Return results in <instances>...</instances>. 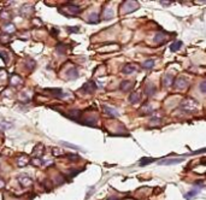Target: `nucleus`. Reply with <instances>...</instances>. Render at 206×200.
Listing matches in <instances>:
<instances>
[{"mask_svg": "<svg viewBox=\"0 0 206 200\" xmlns=\"http://www.w3.org/2000/svg\"><path fill=\"white\" fill-rule=\"evenodd\" d=\"M181 109L184 110L186 112H194L198 109V102L192 98L186 99L181 103Z\"/></svg>", "mask_w": 206, "mask_h": 200, "instance_id": "1", "label": "nucleus"}, {"mask_svg": "<svg viewBox=\"0 0 206 200\" xmlns=\"http://www.w3.org/2000/svg\"><path fill=\"white\" fill-rule=\"evenodd\" d=\"M63 10H64V11H60V12H63L66 17H71V16L78 15V14L81 12V8L77 6V5H75V4H71V3L66 4V5L64 6Z\"/></svg>", "mask_w": 206, "mask_h": 200, "instance_id": "2", "label": "nucleus"}, {"mask_svg": "<svg viewBox=\"0 0 206 200\" xmlns=\"http://www.w3.org/2000/svg\"><path fill=\"white\" fill-rule=\"evenodd\" d=\"M81 90L84 92V93H88V94L94 93V92L96 90V84H95L93 81H89V82H87V83H84V84L82 86Z\"/></svg>", "mask_w": 206, "mask_h": 200, "instance_id": "3", "label": "nucleus"}, {"mask_svg": "<svg viewBox=\"0 0 206 200\" xmlns=\"http://www.w3.org/2000/svg\"><path fill=\"white\" fill-rule=\"evenodd\" d=\"M172 83H174V87L176 89H184L188 86V82L184 77H177Z\"/></svg>", "mask_w": 206, "mask_h": 200, "instance_id": "4", "label": "nucleus"}, {"mask_svg": "<svg viewBox=\"0 0 206 200\" xmlns=\"http://www.w3.org/2000/svg\"><path fill=\"white\" fill-rule=\"evenodd\" d=\"M184 159L183 158H172V159H163L160 162H158L159 165H174V164H180L182 163Z\"/></svg>", "mask_w": 206, "mask_h": 200, "instance_id": "5", "label": "nucleus"}, {"mask_svg": "<svg viewBox=\"0 0 206 200\" xmlns=\"http://www.w3.org/2000/svg\"><path fill=\"white\" fill-rule=\"evenodd\" d=\"M102 109H104L105 114H106L108 116H110V117H117V116H118L117 110H116V109H114V108H109V106L104 105V106H102Z\"/></svg>", "mask_w": 206, "mask_h": 200, "instance_id": "6", "label": "nucleus"}, {"mask_svg": "<svg viewBox=\"0 0 206 200\" xmlns=\"http://www.w3.org/2000/svg\"><path fill=\"white\" fill-rule=\"evenodd\" d=\"M133 87H134V83L133 82H129V81H123L121 83V86H120L121 90H123V92H129Z\"/></svg>", "mask_w": 206, "mask_h": 200, "instance_id": "7", "label": "nucleus"}, {"mask_svg": "<svg viewBox=\"0 0 206 200\" xmlns=\"http://www.w3.org/2000/svg\"><path fill=\"white\" fill-rule=\"evenodd\" d=\"M156 90H157V87L154 84H152V83H148L146 86V88H145V93H146L147 96H152L156 93Z\"/></svg>", "mask_w": 206, "mask_h": 200, "instance_id": "8", "label": "nucleus"}, {"mask_svg": "<svg viewBox=\"0 0 206 200\" xmlns=\"http://www.w3.org/2000/svg\"><path fill=\"white\" fill-rule=\"evenodd\" d=\"M32 14H33V6H30V5H24L21 9V15H23L24 17H28Z\"/></svg>", "mask_w": 206, "mask_h": 200, "instance_id": "9", "label": "nucleus"}, {"mask_svg": "<svg viewBox=\"0 0 206 200\" xmlns=\"http://www.w3.org/2000/svg\"><path fill=\"white\" fill-rule=\"evenodd\" d=\"M135 70H136V66L135 65H133V64H126V66L123 68L122 72L126 74V75H129V74H133Z\"/></svg>", "mask_w": 206, "mask_h": 200, "instance_id": "10", "label": "nucleus"}, {"mask_svg": "<svg viewBox=\"0 0 206 200\" xmlns=\"http://www.w3.org/2000/svg\"><path fill=\"white\" fill-rule=\"evenodd\" d=\"M166 40V35H164L163 33H157L156 34V38H154V42H157L158 45H162L164 44Z\"/></svg>", "mask_w": 206, "mask_h": 200, "instance_id": "11", "label": "nucleus"}, {"mask_svg": "<svg viewBox=\"0 0 206 200\" xmlns=\"http://www.w3.org/2000/svg\"><path fill=\"white\" fill-rule=\"evenodd\" d=\"M66 74H68V78H71V80H75V78H77V77H78V71H77V69H76V68H71V69H69Z\"/></svg>", "mask_w": 206, "mask_h": 200, "instance_id": "12", "label": "nucleus"}, {"mask_svg": "<svg viewBox=\"0 0 206 200\" xmlns=\"http://www.w3.org/2000/svg\"><path fill=\"white\" fill-rule=\"evenodd\" d=\"M129 102H130L132 104H136V103H139V102H140V94H139V93H136V92L132 93V94L129 95Z\"/></svg>", "mask_w": 206, "mask_h": 200, "instance_id": "13", "label": "nucleus"}, {"mask_svg": "<svg viewBox=\"0 0 206 200\" xmlns=\"http://www.w3.org/2000/svg\"><path fill=\"white\" fill-rule=\"evenodd\" d=\"M172 82H174V76H172V75L166 74V75L163 77V83H164V86H170Z\"/></svg>", "mask_w": 206, "mask_h": 200, "instance_id": "14", "label": "nucleus"}, {"mask_svg": "<svg viewBox=\"0 0 206 200\" xmlns=\"http://www.w3.org/2000/svg\"><path fill=\"white\" fill-rule=\"evenodd\" d=\"M80 115H81V112H80V111L74 110V111H70V114H68V115H66V117H69V118H71V120H74V121H77V122H78V117H80Z\"/></svg>", "mask_w": 206, "mask_h": 200, "instance_id": "15", "label": "nucleus"}, {"mask_svg": "<svg viewBox=\"0 0 206 200\" xmlns=\"http://www.w3.org/2000/svg\"><path fill=\"white\" fill-rule=\"evenodd\" d=\"M181 46H182V41H175V42H172L170 45V51L171 52H176V51H178L181 48Z\"/></svg>", "mask_w": 206, "mask_h": 200, "instance_id": "16", "label": "nucleus"}, {"mask_svg": "<svg viewBox=\"0 0 206 200\" xmlns=\"http://www.w3.org/2000/svg\"><path fill=\"white\" fill-rule=\"evenodd\" d=\"M21 184L23 186V187H28V186H30L32 184V180H30V177H28V176H22L21 177Z\"/></svg>", "mask_w": 206, "mask_h": 200, "instance_id": "17", "label": "nucleus"}, {"mask_svg": "<svg viewBox=\"0 0 206 200\" xmlns=\"http://www.w3.org/2000/svg\"><path fill=\"white\" fill-rule=\"evenodd\" d=\"M142 68L145 69H153L154 68V60L153 59H147L142 63Z\"/></svg>", "mask_w": 206, "mask_h": 200, "instance_id": "18", "label": "nucleus"}, {"mask_svg": "<svg viewBox=\"0 0 206 200\" xmlns=\"http://www.w3.org/2000/svg\"><path fill=\"white\" fill-rule=\"evenodd\" d=\"M16 30V28H15V26L14 24H11V23H9V24H6V26H4V32H5V34H11V33H14Z\"/></svg>", "mask_w": 206, "mask_h": 200, "instance_id": "19", "label": "nucleus"}, {"mask_svg": "<svg viewBox=\"0 0 206 200\" xmlns=\"http://www.w3.org/2000/svg\"><path fill=\"white\" fill-rule=\"evenodd\" d=\"M66 48H68V46H66L65 44H58V46H57V52L64 54L65 51H66Z\"/></svg>", "mask_w": 206, "mask_h": 200, "instance_id": "20", "label": "nucleus"}, {"mask_svg": "<svg viewBox=\"0 0 206 200\" xmlns=\"http://www.w3.org/2000/svg\"><path fill=\"white\" fill-rule=\"evenodd\" d=\"M156 159H153V158H142L141 159V162L139 163L141 166H144V165H147V164H151V163H153Z\"/></svg>", "mask_w": 206, "mask_h": 200, "instance_id": "21", "label": "nucleus"}, {"mask_svg": "<svg viewBox=\"0 0 206 200\" xmlns=\"http://www.w3.org/2000/svg\"><path fill=\"white\" fill-rule=\"evenodd\" d=\"M100 21V16L98 14H92L90 18H89V23H98Z\"/></svg>", "mask_w": 206, "mask_h": 200, "instance_id": "22", "label": "nucleus"}, {"mask_svg": "<svg viewBox=\"0 0 206 200\" xmlns=\"http://www.w3.org/2000/svg\"><path fill=\"white\" fill-rule=\"evenodd\" d=\"M104 20H109V18H112L114 17V11L110 10V9H105V14H104Z\"/></svg>", "mask_w": 206, "mask_h": 200, "instance_id": "23", "label": "nucleus"}, {"mask_svg": "<svg viewBox=\"0 0 206 200\" xmlns=\"http://www.w3.org/2000/svg\"><path fill=\"white\" fill-rule=\"evenodd\" d=\"M11 82H12V84H20L21 82H22V78L21 77H18L17 75H12V77H11Z\"/></svg>", "mask_w": 206, "mask_h": 200, "instance_id": "24", "label": "nucleus"}, {"mask_svg": "<svg viewBox=\"0 0 206 200\" xmlns=\"http://www.w3.org/2000/svg\"><path fill=\"white\" fill-rule=\"evenodd\" d=\"M199 193V190H196V189H193V190H190V192H188L186 195H184V198L186 199H190L192 196H194V195H196Z\"/></svg>", "mask_w": 206, "mask_h": 200, "instance_id": "25", "label": "nucleus"}, {"mask_svg": "<svg viewBox=\"0 0 206 200\" xmlns=\"http://www.w3.org/2000/svg\"><path fill=\"white\" fill-rule=\"evenodd\" d=\"M60 144H62V145H64V146H66V147L74 148V150H80V147H78V146H76V145H71V144H69V142H65V141H60Z\"/></svg>", "mask_w": 206, "mask_h": 200, "instance_id": "26", "label": "nucleus"}, {"mask_svg": "<svg viewBox=\"0 0 206 200\" xmlns=\"http://www.w3.org/2000/svg\"><path fill=\"white\" fill-rule=\"evenodd\" d=\"M0 57H2L3 59H4V62L8 64L9 63V56H8V53L6 52H0Z\"/></svg>", "mask_w": 206, "mask_h": 200, "instance_id": "27", "label": "nucleus"}, {"mask_svg": "<svg viewBox=\"0 0 206 200\" xmlns=\"http://www.w3.org/2000/svg\"><path fill=\"white\" fill-rule=\"evenodd\" d=\"M0 127L4 128V129H6V128H11V127H12V123H11V124H6V123H5V121H0Z\"/></svg>", "mask_w": 206, "mask_h": 200, "instance_id": "28", "label": "nucleus"}, {"mask_svg": "<svg viewBox=\"0 0 206 200\" xmlns=\"http://www.w3.org/2000/svg\"><path fill=\"white\" fill-rule=\"evenodd\" d=\"M80 30V28L78 27H75V28H68V32L69 33H77Z\"/></svg>", "mask_w": 206, "mask_h": 200, "instance_id": "29", "label": "nucleus"}, {"mask_svg": "<svg viewBox=\"0 0 206 200\" xmlns=\"http://www.w3.org/2000/svg\"><path fill=\"white\" fill-rule=\"evenodd\" d=\"M200 89H201V93H205V92H206V82H201Z\"/></svg>", "mask_w": 206, "mask_h": 200, "instance_id": "30", "label": "nucleus"}, {"mask_svg": "<svg viewBox=\"0 0 206 200\" xmlns=\"http://www.w3.org/2000/svg\"><path fill=\"white\" fill-rule=\"evenodd\" d=\"M58 33H59V30H58V29H56V28H53V29L51 30V34H53V36H57V35H58Z\"/></svg>", "mask_w": 206, "mask_h": 200, "instance_id": "31", "label": "nucleus"}, {"mask_svg": "<svg viewBox=\"0 0 206 200\" xmlns=\"http://www.w3.org/2000/svg\"><path fill=\"white\" fill-rule=\"evenodd\" d=\"M68 158H70V159H78V156H75V154H68Z\"/></svg>", "mask_w": 206, "mask_h": 200, "instance_id": "32", "label": "nucleus"}, {"mask_svg": "<svg viewBox=\"0 0 206 200\" xmlns=\"http://www.w3.org/2000/svg\"><path fill=\"white\" fill-rule=\"evenodd\" d=\"M4 186V181H0V187H3Z\"/></svg>", "mask_w": 206, "mask_h": 200, "instance_id": "33", "label": "nucleus"}]
</instances>
